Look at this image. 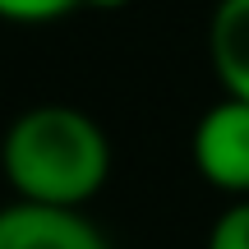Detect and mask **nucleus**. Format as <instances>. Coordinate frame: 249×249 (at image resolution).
I'll return each instance as SVG.
<instances>
[{"instance_id": "obj_7", "label": "nucleus", "mask_w": 249, "mask_h": 249, "mask_svg": "<svg viewBox=\"0 0 249 249\" xmlns=\"http://www.w3.org/2000/svg\"><path fill=\"white\" fill-rule=\"evenodd\" d=\"M129 0H83V9H124Z\"/></svg>"}, {"instance_id": "obj_3", "label": "nucleus", "mask_w": 249, "mask_h": 249, "mask_svg": "<svg viewBox=\"0 0 249 249\" xmlns=\"http://www.w3.org/2000/svg\"><path fill=\"white\" fill-rule=\"evenodd\" d=\"M0 249H111V245L83 213L9 203L0 208Z\"/></svg>"}, {"instance_id": "obj_5", "label": "nucleus", "mask_w": 249, "mask_h": 249, "mask_svg": "<svg viewBox=\"0 0 249 249\" xmlns=\"http://www.w3.org/2000/svg\"><path fill=\"white\" fill-rule=\"evenodd\" d=\"M208 249H249V198H235L208 231Z\"/></svg>"}, {"instance_id": "obj_4", "label": "nucleus", "mask_w": 249, "mask_h": 249, "mask_svg": "<svg viewBox=\"0 0 249 249\" xmlns=\"http://www.w3.org/2000/svg\"><path fill=\"white\" fill-rule=\"evenodd\" d=\"M208 55L226 97L249 102V0H217L208 23Z\"/></svg>"}, {"instance_id": "obj_2", "label": "nucleus", "mask_w": 249, "mask_h": 249, "mask_svg": "<svg viewBox=\"0 0 249 249\" xmlns=\"http://www.w3.org/2000/svg\"><path fill=\"white\" fill-rule=\"evenodd\" d=\"M189 152L213 189L249 198V102L222 97L217 107H208L194 124Z\"/></svg>"}, {"instance_id": "obj_6", "label": "nucleus", "mask_w": 249, "mask_h": 249, "mask_svg": "<svg viewBox=\"0 0 249 249\" xmlns=\"http://www.w3.org/2000/svg\"><path fill=\"white\" fill-rule=\"evenodd\" d=\"M70 9H83V0H0V18L9 23H51Z\"/></svg>"}, {"instance_id": "obj_1", "label": "nucleus", "mask_w": 249, "mask_h": 249, "mask_svg": "<svg viewBox=\"0 0 249 249\" xmlns=\"http://www.w3.org/2000/svg\"><path fill=\"white\" fill-rule=\"evenodd\" d=\"M0 171L14 189V203L83 213L111 176V139L88 111L42 102L5 129Z\"/></svg>"}]
</instances>
